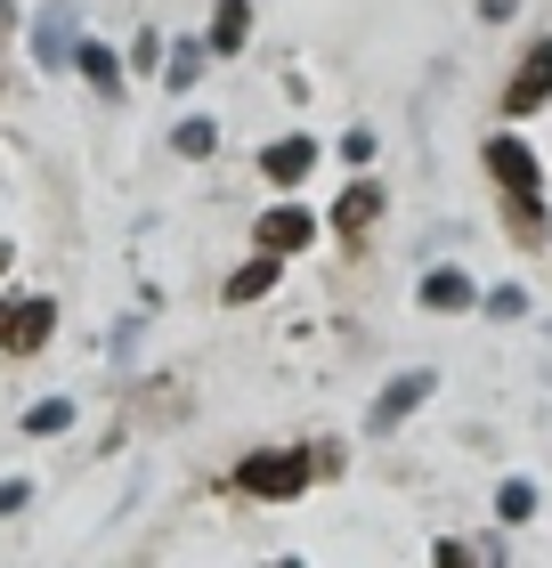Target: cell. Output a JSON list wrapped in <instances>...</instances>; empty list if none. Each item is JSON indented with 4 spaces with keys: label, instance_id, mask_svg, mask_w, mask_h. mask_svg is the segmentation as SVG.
<instances>
[{
    "label": "cell",
    "instance_id": "23",
    "mask_svg": "<svg viewBox=\"0 0 552 568\" xmlns=\"http://www.w3.org/2000/svg\"><path fill=\"white\" fill-rule=\"evenodd\" d=\"M0 268H9V244H0Z\"/></svg>",
    "mask_w": 552,
    "mask_h": 568
},
{
    "label": "cell",
    "instance_id": "6",
    "mask_svg": "<svg viewBox=\"0 0 552 568\" xmlns=\"http://www.w3.org/2000/svg\"><path fill=\"white\" fill-rule=\"evenodd\" d=\"M382 179H350V187H341V203H333V227H341V236H350V244H365V227H374L382 220Z\"/></svg>",
    "mask_w": 552,
    "mask_h": 568
},
{
    "label": "cell",
    "instance_id": "18",
    "mask_svg": "<svg viewBox=\"0 0 552 568\" xmlns=\"http://www.w3.org/2000/svg\"><path fill=\"white\" fill-rule=\"evenodd\" d=\"M480 308H488V317H504V325H512L520 308H529V293H520V284H495V293H488Z\"/></svg>",
    "mask_w": 552,
    "mask_h": 568
},
{
    "label": "cell",
    "instance_id": "1",
    "mask_svg": "<svg viewBox=\"0 0 552 568\" xmlns=\"http://www.w3.org/2000/svg\"><path fill=\"white\" fill-rule=\"evenodd\" d=\"M480 154H488V179L504 187V227H512V236L536 252V244L552 236V220H544V179H536V154H529V139L495 131Z\"/></svg>",
    "mask_w": 552,
    "mask_h": 568
},
{
    "label": "cell",
    "instance_id": "20",
    "mask_svg": "<svg viewBox=\"0 0 552 568\" xmlns=\"http://www.w3.org/2000/svg\"><path fill=\"white\" fill-rule=\"evenodd\" d=\"M512 9H520V0H480V17H488V24H504Z\"/></svg>",
    "mask_w": 552,
    "mask_h": 568
},
{
    "label": "cell",
    "instance_id": "7",
    "mask_svg": "<svg viewBox=\"0 0 552 568\" xmlns=\"http://www.w3.org/2000/svg\"><path fill=\"white\" fill-rule=\"evenodd\" d=\"M49 325H58V301H49V293H33V301H17V308H9V325H0V342H9L17 357H33V349L49 342Z\"/></svg>",
    "mask_w": 552,
    "mask_h": 568
},
{
    "label": "cell",
    "instance_id": "24",
    "mask_svg": "<svg viewBox=\"0 0 552 568\" xmlns=\"http://www.w3.org/2000/svg\"><path fill=\"white\" fill-rule=\"evenodd\" d=\"M0 325H9V308H0Z\"/></svg>",
    "mask_w": 552,
    "mask_h": 568
},
{
    "label": "cell",
    "instance_id": "2",
    "mask_svg": "<svg viewBox=\"0 0 552 568\" xmlns=\"http://www.w3.org/2000/svg\"><path fill=\"white\" fill-rule=\"evenodd\" d=\"M309 479H318V455L269 447V455H244V463H235V487H244V496H260V504H293Z\"/></svg>",
    "mask_w": 552,
    "mask_h": 568
},
{
    "label": "cell",
    "instance_id": "22",
    "mask_svg": "<svg viewBox=\"0 0 552 568\" xmlns=\"http://www.w3.org/2000/svg\"><path fill=\"white\" fill-rule=\"evenodd\" d=\"M269 568H301V560H269Z\"/></svg>",
    "mask_w": 552,
    "mask_h": 568
},
{
    "label": "cell",
    "instance_id": "15",
    "mask_svg": "<svg viewBox=\"0 0 552 568\" xmlns=\"http://www.w3.org/2000/svg\"><path fill=\"white\" fill-rule=\"evenodd\" d=\"M495 511H504V528L529 520V511H536V487H529V479H504V487H495Z\"/></svg>",
    "mask_w": 552,
    "mask_h": 568
},
{
    "label": "cell",
    "instance_id": "12",
    "mask_svg": "<svg viewBox=\"0 0 552 568\" xmlns=\"http://www.w3.org/2000/svg\"><path fill=\"white\" fill-rule=\"evenodd\" d=\"M269 284H277V252H260V261H244V268L228 276V301H260Z\"/></svg>",
    "mask_w": 552,
    "mask_h": 568
},
{
    "label": "cell",
    "instance_id": "4",
    "mask_svg": "<svg viewBox=\"0 0 552 568\" xmlns=\"http://www.w3.org/2000/svg\"><path fill=\"white\" fill-rule=\"evenodd\" d=\"M431 390H439V374H423V366H414V374H399V382H382V398L365 406V430H374V438H382V430H399V423H407V415H414V406H423Z\"/></svg>",
    "mask_w": 552,
    "mask_h": 568
},
{
    "label": "cell",
    "instance_id": "19",
    "mask_svg": "<svg viewBox=\"0 0 552 568\" xmlns=\"http://www.w3.org/2000/svg\"><path fill=\"white\" fill-rule=\"evenodd\" d=\"M431 560H439V568H471V552H463V545H439Z\"/></svg>",
    "mask_w": 552,
    "mask_h": 568
},
{
    "label": "cell",
    "instance_id": "11",
    "mask_svg": "<svg viewBox=\"0 0 552 568\" xmlns=\"http://www.w3.org/2000/svg\"><path fill=\"white\" fill-rule=\"evenodd\" d=\"M480 293H471V276L463 268H431L423 276V308H471Z\"/></svg>",
    "mask_w": 552,
    "mask_h": 568
},
{
    "label": "cell",
    "instance_id": "3",
    "mask_svg": "<svg viewBox=\"0 0 552 568\" xmlns=\"http://www.w3.org/2000/svg\"><path fill=\"white\" fill-rule=\"evenodd\" d=\"M544 106H552V33L529 41V58H520L512 82H504V114H512V122H529V114H544Z\"/></svg>",
    "mask_w": 552,
    "mask_h": 568
},
{
    "label": "cell",
    "instance_id": "10",
    "mask_svg": "<svg viewBox=\"0 0 552 568\" xmlns=\"http://www.w3.org/2000/svg\"><path fill=\"white\" fill-rule=\"evenodd\" d=\"M244 41H252V0H220V17H212V49H220V58H235Z\"/></svg>",
    "mask_w": 552,
    "mask_h": 568
},
{
    "label": "cell",
    "instance_id": "8",
    "mask_svg": "<svg viewBox=\"0 0 552 568\" xmlns=\"http://www.w3.org/2000/svg\"><path fill=\"white\" fill-rule=\"evenodd\" d=\"M318 236V212H301V203H277V212H260V252H301Z\"/></svg>",
    "mask_w": 552,
    "mask_h": 568
},
{
    "label": "cell",
    "instance_id": "17",
    "mask_svg": "<svg viewBox=\"0 0 552 568\" xmlns=\"http://www.w3.org/2000/svg\"><path fill=\"white\" fill-rule=\"evenodd\" d=\"M66 423H73V398H41L33 415H24V430H33V438H49V430H66Z\"/></svg>",
    "mask_w": 552,
    "mask_h": 568
},
{
    "label": "cell",
    "instance_id": "14",
    "mask_svg": "<svg viewBox=\"0 0 552 568\" xmlns=\"http://www.w3.org/2000/svg\"><path fill=\"white\" fill-rule=\"evenodd\" d=\"M203 58H212V41H179L163 82H171V90H195V82H203Z\"/></svg>",
    "mask_w": 552,
    "mask_h": 568
},
{
    "label": "cell",
    "instance_id": "13",
    "mask_svg": "<svg viewBox=\"0 0 552 568\" xmlns=\"http://www.w3.org/2000/svg\"><path fill=\"white\" fill-rule=\"evenodd\" d=\"M73 65L90 73V90H107V98L122 90V65H114V49H107V41H82V58H73Z\"/></svg>",
    "mask_w": 552,
    "mask_h": 568
},
{
    "label": "cell",
    "instance_id": "21",
    "mask_svg": "<svg viewBox=\"0 0 552 568\" xmlns=\"http://www.w3.org/2000/svg\"><path fill=\"white\" fill-rule=\"evenodd\" d=\"M0 33H9V0H0Z\"/></svg>",
    "mask_w": 552,
    "mask_h": 568
},
{
    "label": "cell",
    "instance_id": "16",
    "mask_svg": "<svg viewBox=\"0 0 552 568\" xmlns=\"http://www.w3.org/2000/svg\"><path fill=\"white\" fill-rule=\"evenodd\" d=\"M171 146H179V154H212V146H220V131H212L203 114H188V122L171 131Z\"/></svg>",
    "mask_w": 552,
    "mask_h": 568
},
{
    "label": "cell",
    "instance_id": "9",
    "mask_svg": "<svg viewBox=\"0 0 552 568\" xmlns=\"http://www.w3.org/2000/svg\"><path fill=\"white\" fill-rule=\"evenodd\" d=\"M260 171H269L277 187H301V179L318 171V139H277L269 154H260Z\"/></svg>",
    "mask_w": 552,
    "mask_h": 568
},
{
    "label": "cell",
    "instance_id": "5",
    "mask_svg": "<svg viewBox=\"0 0 552 568\" xmlns=\"http://www.w3.org/2000/svg\"><path fill=\"white\" fill-rule=\"evenodd\" d=\"M33 58H41L49 73L82 58V24H73V9H66V0H49V9L33 17Z\"/></svg>",
    "mask_w": 552,
    "mask_h": 568
}]
</instances>
